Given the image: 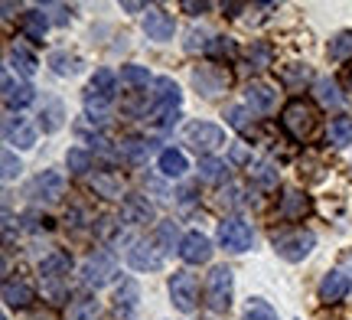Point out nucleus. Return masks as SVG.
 <instances>
[{"instance_id":"obj_1","label":"nucleus","mask_w":352,"mask_h":320,"mask_svg":"<svg viewBox=\"0 0 352 320\" xmlns=\"http://www.w3.org/2000/svg\"><path fill=\"white\" fill-rule=\"evenodd\" d=\"M280 128L287 131L294 141L310 144L316 134H320V111H316V105L303 102V98L287 102L284 115H280Z\"/></svg>"},{"instance_id":"obj_2","label":"nucleus","mask_w":352,"mask_h":320,"mask_svg":"<svg viewBox=\"0 0 352 320\" xmlns=\"http://www.w3.org/2000/svg\"><path fill=\"white\" fill-rule=\"evenodd\" d=\"M274 252L284 262H303V258L314 252V245H316V239H314V232L310 229H300V226H290V229H280V232H274Z\"/></svg>"},{"instance_id":"obj_3","label":"nucleus","mask_w":352,"mask_h":320,"mask_svg":"<svg viewBox=\"0 0 352 320\" xmlns=\"http://www.w3.org/2000/svg\"><path fill=\"white\" fill-rule=\"evenodd\" d=\"M232 288H235V275L226 265H215L209 271V281H206V304L215 314H226L232 304Z\"/></svg>"},{"instance_id":"obj_4","label":"nucleus","mask_w":352,"mask_h":320,"mask_svg":"<svg viewBox=\"0 0 352 320\" xmlns=\"http://www.w3.org/2000/svg\"><path fill=\"white\" fill-rule=\"evenodd\" d=\"M228 85H232V72H228L226 65L209 63V65L192 69V89L199 92L202 98H215V95L228 92Z\"/></svg>"},{"instance_id":"obj_5","label":"nucleus","mask_w":352,"mask_h":320,"mask_svg":"<svg viewBox=\"0 0 352 320\" xmlns=\"http://www.w3.org/2000/svg\"><path fill=\"white\" fill-rule=\"evenodd\" d=\"M170 301H173V308L183 310V314H192V310L199 308V284H196V275L173 271V278H170Z\"/></svg>"},{"instance_id":"obj_6","label":"nucleus","mask_w":352,"mask_h":320,"mask_svg":"<svg viewBox=\"0 0 352 320\" xmlns=\"http://www.w3.org/2000/svg\"><path fill=\"white\" fill-rule=\"evenodd\" d=\"M118 278V262H114L108 252H95V255L85 258V265H82V281L88 288H104V284H111Z\"/></svg>"},{"instance_id":"obj_7","label":"nucleus","mask_w":352,"mask_h":320,"mask_svg":"<svg viewBox=\"0 0 352 320\" xmlns=\"http://www.w3.org/2000/svg\"><path fill=\"white\" fill-rule=\"evenodd\" d=\"M254 242V232L248 222H241V219H226V222H219V245L232 252V255H241V252H248Z\"/></svg>"},{"instance_id":"obj_8","label":"nucleus","mask_w":352,"mask_h":320,"mask_svg":"<svg viewBox=\"0 0 352 320\" xmlns=\"http://www.w3.org/2000/svg\"><path fill=\"white\" fill-rule=\"evenodd\" d=\"M186 144H192V151H199V154H212L226 144V131L212 121H192L186 128Z\"/></svg>"},{"instance_id":"obj_9","label":"nucleus","mask_w":352,"mask_h":320,"mask_svg":"<svg viewBox=\"0 0 352 320\" xmlns=\"http://www.w3.org/2000/svg\"><path fill=\"white\" fill-rule=\"evenodd\" d=\"M26 193L33 200H39V203H59L65 196V177L59 170H43V173H36V177L30 180Z\"/></svg>"},{"instance_id":"obj_10","label":"nucleus","mask_w":352,"mask_h":320,"mask_svg":"<svg viewBox=\"0 0 352 320\" xmlns=\"http://www.w3.org/2000/svg\"><path fill=\"white\" fill-rule=\"evenodd\" d=\"M127 262L138 271H157L164 265V252L157 248V242H147V239H134L131 248H127Z\"/></svg>"},{"instance_id":"obj_11","label":"nucleus","mask_w":352,"mask_h":320,"mask_svg":"<svg viewBox=\"0 0 352 320\" xmlns=\"http://www.w3.org/2000/svg\"><path fill=\"white\" fill-rule=\"evenodd\" d=\"M310 209H314V203L303 190H284L280 203H277V219L280 222H300Z\"/></svg>"},{"instance_id":"obj_12","label":"nucleus","mask_w":352,"mask_h":320,"mask_svg":"<svg viewBox=\"0 0 352 320\" xmlns=\"http://www.w3.org/2000/svg\"><path fill=\"white\" fill-rule=\"evenodd\" d=\"M3 138H7V144H16L20 151L36 147V128H33L23 115H7V121H3Z\"/></svg>"},{"instance_id":"obj_13","label":"nucleus","mask_w":352,"mask_h":320,"mask_svg":"<svg viewBox=\"0 0 352 320\" xmlns=\"http://www.w3.org/2000/svg\"><path fill=\"white\" fill-rule=\"evenodd\" d=\"M179 258L186 265H206L212 258V242L202 232H189V235H183V242H179Z\"/></svg>"},{"instance_id":"obj_14","label":"nucleus","mask_w":352,"mask_h":320,"mask_svg":"<svg viewBox=\"0 0 352 320\" xmlns=\"http://www.w3.org/2000/svg\"><path fill=\"white\" fill-rule=\"evenodd\" d=\"M144 33H147V39H153V43L173 39V33H176L173 17H170L166 10H160V7H151L147 17H144Z\"/></svg>"},{"instance_id":"obj_15","label":"nucleus","mask_w":352,"mask_h":320,"mask_svg":"<svg viewBox=\"0 0 352 320\" xmlns=\"http://www.w3.org/2000/svg\"><path fill=\"white\" fill-rule=\"evenodd\" d=\"M245 98H248V105H252L254 111H261V115H271L277 108V89L267 85V82H252V85L245 89Z\"/></svg>"},{"instance_id":"obj_16","label":"nucleus","mask_w":352,"mask_h":320,"mask_svg":"<svg viewBox=\"0 0 352 320\" xmlns=\"http://www.w3.org/2000/svg\"><path fill=\"white\" fill-rule=\"evenodd\" d=\"M91 190H95V196H104V200H121L124 196V180H121V173H114V170H98L91 177Z\"/></svg>"},{"instance_id":"obj_17","label":"nucleus","mask_w":352,"mask_h":320,"mask_svg":"<svg viewBox=\"0 0 352 320\" xmlns=\"http://www.w3.org/2000/svg\"><path fill=\"white\" fill-rule=\"evenodd\" d=\"M153 102H157V111H179V102H183V92L173 78H157L153 82Z\"/></svg>"},{"instance_id":"obj_18","label":"nucleus","mask_w":352,"mask_h":320,"mask_svg":"<svg viewBox=\"0 0 352 320\" xmlns=\"http://www.w3.org/2000/svg\"><path fill=\"white\" fill-rule=\"evenodd\" d=\"M121 216L131 226H147V222H153V206L147 203V196H124Z\"/></svg>"},{"instance_id":"obj_19","label":"nucleus","mask_w":352,"mask_h":320,"mask_svg":"<svg viewBox=\"0 0 352 320\" xmlns=\"http://www.w3.org/2000/svg\"><path fill=\"white\" fill-rule=\"evenodd\" d=\"M69 271H72L69 252H50V255L39 262V275H43L46 281H63V278H69Z\"/></svg>"},{"instance_id":"obj_20","label":"nucleus","mask_w":352,"mask_h":320,"mask_svg":"<svg viewBox=\"0 0 352 320\" xmlns=\"http://www.w3.org/2000/svg\"><path fill=\"white\" fill-rule=\"evenodd\" d=\"M346 295H349V278L342 271H329L327 278L320 281V301L323 304H340Z\"/></svg>"},{"instance_id":"obj_21","label":"nucleus","mask_w":352,"mask_h":320,"mask_svg":"<svg viewBox=\"0 0 352 320\" xmlns=\"http://www.w3.org/2000/svg\"><path fill=\"white\" fill-rule=\"evenodd\" d=\"M33 98H36V95H33V85H26V82H13L10 76H3V102H7L10 111L26 108Z\"/></svg>"},{"instance_id":"obj_22","label":"nucleus","mask_w":352,"mask_h":320,"mask_svg":"<svg viewBox=\"0 0 352 320\" xmlns=\"http://www.w3.org/2000/svg\"><path fill=\"white\" fill-rule=\"evenodd\" d=\"M98 317H101V304H98V297H91V295L72 297L63 314V320H98Z\"/></svg>"},{"instance_id":"obj_23","label":"nucleus","mask_w":352,"mask_h":320,"mask_svg":"<svg viewBox=\"0 0 352 320\" xmlns=\"http://www.w3.org/2000/svg\"><path fill=\"white\" fill-rule=\"evenodd\" d=\"M33 301H36L33 284H26V281H3V304H7V308H30Z\"/></svg>"},{"instance_id":"obj_24","label":"nucleus","mask_w":352,"mask_h":320,"mask_svg":"<svg viewBox=\"0 0 352 320\" xmlns=\"http://www.w3.org/2000/svg\"><path fill=\"white\" fill-rule=\"evenodd\" d=\"M157 167H160V173H164V177H170V180H179L189 170L186 154H183V151H176V147H166V151H160V157H157Z\"/></svg>"},{"instance_id":"obj_25","label":"nucleus","mask_w":352,"mask_h":320,"mask_svg":"<svg viewBox=\"0 0 352 320\" xmlns=\"http://www.w3.org/2000/svg\"><path fill=\"white\" fill-rule=\"evenodd\" d=\"M65 121V108L59 98H46L43 102V111H39V128L46 131V134H56V131L63 128Z\"/></svg>"},{"instance_id":"obj_26","label":"nucleus","mask_w":352,"mask_h":320,"mask_svg":"<svg viewBox=\"0 0 352 320\" xmlns=\"http://www.w3.org/2000/svg\"><path fill=\"white\" fill-rule=\"evenodd\" d=\"M280 82L294 92H303L310 82H314V72H310V65L307 63H294V65H284L280 69Z\"/></svg>"},{"instance_id":"obj_27","label":"nucleus","mask_w":352,"mask_h":320,"mask_svg":"<svg viewBox=\"0 0 352 320\" xmlns=\"http://www.w3.org/2000/svg\"><path fill=\"white\" fill-rule=\"evenodd\" d=\"M140 304V284L138 281H121V288L114 291V308L121 310V314H134Z\"/></svg>"},{"instance_id":"obj_28","label":"nucleus","mask_w":352,"mask_h":320,"mask_svg":"<svg viewBox=\"0 0 352 320\" xmlns=\"http://www.w3.org/2000/svg\"><path fill=\"white\" fill-rule=\"evenodd\" d=\"M46 30H50V17H46L43 10H26V13H23V33H26V39H33V43H43Z\"/></svg>"},{"instance_id":"obj_29","label":"nucleus","mask_w":352,"mask_h":320,"mask_svg":"<svg viewBox=\"0 0 352 320\" xmlns=\"http://www.w3.org/2000/svg\"><path fill=\"white\" fill-rule=\"evenodd\" d=\"M314 89H316V102L323 105V108H340V105H342L340 85H336L333 78H316Z\"/></svg>"},{"instance_id":"obj_30","label":"nucleus","mask_w":352,"mask_h":320,"mask_svg":"<svg viewBox=\"0 0 352 320\" xmlns=\"http://www.w3.org/2000/svg\"><path fill=\"white\" fill-rule=\"evenodd\" d=\"M327 138L329 144H336V147H346V144H352V118H333L327 128Z\"/></svg>"},{"instance_id":"obj_31","label":"nucleus","mask_w":352,"mask_h":320,"mask_svg":"<svg viewBox=\"0 0 352 320\" xmlns=\"http://www.w3.org/2000/svg\"><path fill=\"white\" fill-rule=\"evenodd\" d=\"M50 65L56 76H76L78 72V56H69L65 50H56L50 52Z\"/></svg>"},{"instance_id":"obj_32","label":"nucleus","mask_w":352,"mask_h":320,"mask_svg":"<svg viewBox=\"0 0 352 320\" xmlns=\"http://www.w3.org/2000/svg\"><path fill=\"white\" fill-rule=\"evenodd\" d=\"M248 65H252V69H267V65H274V46H271V43H252V50H248Z\"/></svg>"},{"instance_id":"obj_33","label":"nucleus","mask_w":352,"mask_h":320,"mask_svg":"<svg viewBox=\"0 0 352 320\" xmlns=\"http://www.w3.org/2000/svg\"><path fill=\"white\" fill-rule=\"evenodd\" d=\"M88 92H95V95H101V98H108V102H111V95H114V72L98 69V72L91 76V82H88Z\"/></svg>"},{"instance_id":"obj_34","label":"nucleus","mask_w":352,"mask_h":320,"mask_svg":"<svg viewBox=\"0 0 352 320\" xmlns=\"http://www.w3.org/2000/svg\"><path fill=\"white\" fill-rule=\"evenodd\" d=\"M241 320H277V310L271 308L267 301H261V297H252V301L245 304Z\"/></svg>"},{"instance_id":"obj_35","label":"nucleus","mask_w":352,"mask_h":320,"mask_svg":"<svg viewBox=\"0 0 352 320\" xmlns=\"http://www.w3.org/2000/svg\"><path fill=\"white\" fill-rule=\"evenodd\" d=\"M10 63L16 65V72H20V76H33V72H36V56H33V52H26L23 46H13L10 50Z\"/></svg>"},{"instance_id":"obj_36","label":"nucleus","mask_w":352,"mask_h":320,"mask_svg":"<svg viewBox=\"0 0 352 320\" xmlns=\"http://www.w3.org/2000/svg\"><path fill=\"white\" fill-rule=\"evenodd\" d=\"M199 177L209 180V183H222L228 177V170L222 160H215V157H202L199 160Z\"/></svg>"},{"instance_id":"obj_37","label":"nucleus","mask_w":352,"mask_h":320,"mask_svg":"<svg viewBox=\"0 0 352 320\" xmlns=\"http://www.w3.org/2000/svg\"><path fill=\"white\" fill-rule=\"evenodd\" d=\"M329 59L333 63H342V59H349L352 56V33L346 30V33H340L336 39H329Z\"/></svg>"},{"instance_id":"obj_38","label":"nucleus","mask_w":352,"mask_h":320,"mask_svg":"<svg viewBox=\"0 0 352 320\" xmlns=\"http://www.w3.org/2000/svg\"><path fill=\"white\" fill-rule=\"evenodd\" d=\"M65 167H69L76 177H85L88 170H91V157H88L82 147H72V151L65 154Z\"/></svg>"},{"instance_id":"obj_39","label":"nucleus","mask_w":352,"mask_h":320,"mask_svg":"<svg viewBox=\"0 0 352 320\" xmlns=\"http://www.w3.org/2000/svg\"><path fill=\"white\" fill-rule=\"evenodd\" d=\"M252 180L261 186V190H274L277 186V170H274V164H254V170H252Z\"/></svg>"},{"instance_id":"obj_40","label":"nucleus","mask_w":352,"mask_h":320,"mask_svg":"<svg viewBox=\"0 0 352 320\" xmlns=\"http://www.w3.org/2000/svg\"><path fill=\"white\" fill-rule=\"evenodd\" d=\"M226 121L235 131H241V134H252V131H254V125L248 121V111H245V108H239V105H232V108L226 111Z\"/></svg>"},{"instance_id":"obj_41","label":"nucleus","mask_w":352,"mask_h":320,"mask_svg":"<svg viewBox=\"0 0 352 320\" xmlns=\"http://www.w3.org/2000/svg\"><path fill=\"white\" fill-rule=\"evenodd\" d=\"M121 82L134 85V89H147L151 76H147V69H144V65H124V69H121Z\"/></svg>"},{"instance_id":"obj_42","label":"nucleus","mask_w":352,"mask_h":320,"mask_svg":"<svg viewBox=\"0 0 352 320\" xmlns=\"http://www.w3.org/2000/svg\"><path fill=\"white\" fill-rule=\"evenodd\" d=\"M173 245H176V222H160V229H157V248L170 252Z\"/></svg>"},{"instance_id":"obj_43","label":"nucleus","mask_w":352,"mask_h":320,"mask_svg":"<svg viewBox=\"0 0 352 320\" xmlns=\"http://www.w3.org/2000/svg\"><path fill=\"white\" fill-rule=\"evenodd\" d=\"M209 43H212V36H209L206 30H196V26H192V30L186 33V50H189V52L209 50Z\"/></svg>"},{"instance_id":"obj_44","label":"nucleus","mask_w":352,"mask_h":320,"mask_svg":"<svg viewBox=\"0 0 352 320\" xmlns=\"http://www.w3.org/2000/svg\"><path fill=\"white\" fill-rule=\"evenodd\" d=\"M209 52L212 56H235V46H232V39H226V36H212V43H209Z\"/></svg>"},{"instance_id":"obj_45","label":"nucleus","mask_w":352,"mask_h":320,"mask_svg":"<svg viewBox=\"0 0 352 320\" xmlns=\"http://www.w3.org/2000/svg\"><path fill=\"white\" fill-rule=\"evenodd\" d=\"M20 170H23V164L13 157V151H3V180L20 177Z\"/></svg>"},{"instance_id":"obj_46","label":"nucleus","mask_w":352,"mask_h":320,"mask_svg":"<svg viewBox=\"0 0 352 320\" xmlns=\"http://www.w3.org/2000/svg\"><path fill=\"white\" fill-rule=\"evenodd\" d=\"M23 229H30V232H46V229H50V219L39 216V213H26V216H23Z\"/></svg>"},{"instance_id":"obj_47","label":"nucleus","mask_w":352,"mask_h":320,"mask_svg":"<svg viewBox=\"0 0 352 320\" xmlns=\"http://www.w3.org/2000/svg\"><path fill=\"white\" fill-rule=\"evenodd\" d=\"M228 157H232V164H239V167H252V151H248L245 144H232V151H228Z\"/></svg>"},{"instance_id":"obj_48","label":"nucleus","mask_w":352,"mask_h":320,"mask_svg":"<svg viewBox=\"0 0 352 320\" xmlns=\"http://www.w3.org/2000/svg\"><path fill=\"white\" fill-rule=\"evenodd\" d=\"M121 154H124L127 160H140V157L147 154V144H140V141H124V144H121Z\"/></svg>"},{"instance_id":"obj_49","label":"nucleus","mask_w":352,"mask_h":320,"mask_svg":"<svg viewBox=\"0 0 352 320\" xmlns=\"http://www.w3.org/2000/svg\"><path fill=\"white\" fill-rule=\"evenodd\" d=\"M144 186H147V190H153V193H157V200H170V190H166V186H164V183H160V180L144 177Z\"/></svg>"},{"instance_id":"obj_50","label":"nucleus","mask_w":352,"mask_h":320,"mask_svg":"<svg viewBox=\"0 0 352 320\" xmlns=\"http://www.w3.org/2000/svg\"><path fill=\"white\" fill-rule=\"evenodd\" d=\"M222 206H228V209H235V206H245V200H241V190H239V186H228V200H222Z\"/></svg>"},{"instance_id":"obj_51","label":"nucleus","mask_w":352,"mask_h":320,"mask_svg":"<svg viewBox=\"0 0 352 320\" xmlns=\"http://www.w3.org/2000/svg\"><path fill=\"white\" fill-rule=\"evenodd\" d=\"M183 10L196 17V13H206V10H209V3H206V0H199V3H196V0H186V3H183Z\"/></svg>"},{"instance_id":"obj_52","label":"nucleus","mask_w":352,"mask_h":320,"mask_svg":"<svg viewBox=\"0 0 352 320\" xmlns=\"http://www.w3.org/2000/svg\"><path fill=\"white\" fill-rule=\"evenodd\" d=\"M192 200H196V196H192V186H183V190H179V203H183V206H189V203H192Z\"/></svg>"},{"instance_id":"obj_53","label":"nucleus","mask_w":352,"mask_h":320,"mask_svg":"<svg viewBox=\"0 0 352 320\" xmlns=\"http://www.w3.org/2000/svg\"><path fill=\"white\" fill-rule=\"evenodd\" d=\"M121 7H124V10H147V3H134V0H127V3H121Z\"/></svg>"},{"instance_id":"obj_54","label":"nucleus","mask_w":352,"mask_h":320,"mask_svg":"<svg viewBox=\"0 0 352 320\" xmlns=\"http://www.w3.org/2000/svg\"><path fill=\"white\" fill-rule=\"evenodd\" d=\"M30 320H56V314H50V310H36Z\"/></svg>"},{"instance_id":"obj_55","label":"nucleus","mask_w":352,"mask_h":320,"mask_svg":"<svg viewBox=\"0 0 352 320\" xmlns=\"http://www.w3.org/2000/svg\"><path fill=\"white\" fill-rule=\"evenodd\" d=\"M346 82H349V89H352V69H349V76H346Z\"/></svg>"}]
</instances>
